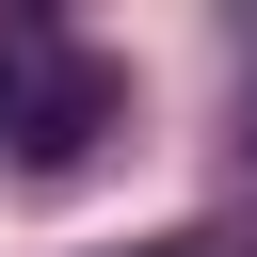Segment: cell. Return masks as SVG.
Listing matches in <instances>:
<instances>
[{
	"label": "cell",
	"instance_id": "cell-1",
	"mask_svg": "<svg viewBox=\"0 0 257 257\" xmlns=\"http://www.w3.org/2000/svg\"><path fill=\"white\" fill-rule=\"evenodd\" d=\"M0 112H16V48H0Z\"/></svg>",
	"mask_w": 257,
	"mask_h": 257
}]
</instances>
